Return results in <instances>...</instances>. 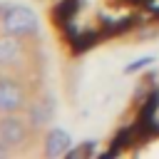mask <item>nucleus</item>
<instances>
[{"label": "nucleus", "mask_w": 159, "mask_h": 159, "mask_svg": "<svg viewBox=\"0 0 159 159\" xmlns=\"http://www.w3.org/2000/svg\"><path fill=\"white\" fill-rule=\"evenodd\" d=\"M2 27H5V32L15 35L20 40L30 37L37 32V15L25 5H10L2 12Z\"/></svg>", "instance_id": "1"}, {"label": "nucleus", "mask_w": 159, "mask_h": 159, "mask_svg": "<svg viewBox=\"0 0 159 159\" xmlns=\"http://www.w3.org/2000/svg\"><path fill=\"white\" fill-rule=\"evenodd\" d=\"M25 104V92L12 77H0V112L12 114Z\"/></svg>", "instance_id": "2"}, {"label": "nucleus", "mask_w": 159, "mask_h": 159, "mask_svg": "<svg viewBox=\"0 0 159 159\" xmlns=\"http://www.w3.org/2000/svg\"><path fill=\"white\" fill-rule=\"evenodd\" d=\"M25 137H27V127H25V122L20 117H12L10 114V117L0 119V142H5L7 147H15Z\"/></svg>", "instance_id": "3"}, {"label": "nucleus", "mask_w": 159, "mask_h": 159, "mask_svg": "<svg viewBox=\"0 0 159 159\" xmlns=\"http://www.w3.org/2000/svg\"><path fill=\"white\" fill-rule=\"evenodd\" d=\"M70 147H72V139H70V134L65 129H52L47 134V139H45L47 157H62V154L70 152Z\"/></svg>", "instance_id": "4"}, {"label": "nucleus", "mask_w": 159, "mask_h": 159, "mask_svg": "<svg viewBox=\"0 0 159 159\" xmlns=\"http://www.w3.org/2000/svg\"><path fill=\"white\" fill-rule=\"evenodd\" d=\"M20 52H22L20 37H15V35H10V32L0 37V65H2V67L15 65V62L20 60Z\"/></svg>", "instance_id": "5"}, {"label": "nucleus", "mask_w": 159, "mask_h": 159, "mask_svg": "<svg viewBox=\"0 0 159 159\" xmlns=\"http://www.w3.org/2000/svg\"><path fill=\"white\" fill-rule=\"evenodd\" d=\"M50 117H52V99H50V97L37 99V102L30 107V112H27V119H30L32 124H45Z\"/></svg>", "instance_id": "6"}, {"label": "nucleus", "mask_w": 159, "mask_h": 159, "mask_svg": "<svg viewBox=\"0 0 159 159\" xmlns=\"http://www.w3.org/2000/svg\"><path fill=\"white\" fill-rule=\"evenodd\" d=\"M154 60L157 57H142V60H137V62H132V65H127L124 67V72H139V70H144V67H149V65H154Z\"/></svg>", "instance_id": "7"}]
</instances>
